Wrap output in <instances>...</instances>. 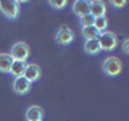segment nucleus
Segmentation results:
<instances>
[{
	"instance_id": "9b49d317",
	"label": "nucleus",
	"mask_w": 129,
	"mask_h": 121,
	"mask_svg": "<svg viewBox=\"0 0 129 121\" xmlns=\"http://www.w3.org/2000/svg\"><path fill=\"white\" fill-rule=\"evenodd\" d=\"M84 52H86L87 55H90V56H95V55H99L100 52H102V48H100V44H99V40L97 39H92V40H84Z\"/></svg>"
},
{
	"instance_id": "423d86ee",
	"label": "nucleus",
	"mask_w": 129,
	"mask_h": 121,
	"mask_svg": "<svg viewBox=\"0 0 129 121\" xmlns=\"http://www.w3.org/2000/svg\"><path fill=\"white\" fill-rule=\"evenodd\" d=\"M32 89V84L27 81L24 76H19V78L13 79V92L16 95H27Z\"/></svg>"
},
{
	"instance_id": "dca6fc26",
	"label": "nucleus",
	"mask_w": 129,
	"mask_h": 121,
	"mask_svg": "<svg viewBox=\"0 0 129 121\" xmlns=\"http://www.w3.org/2000/svg\"><path fill=\"white\" fill-rule=\"evenodd\" d=\"M48 5L53 8V10H63V8L68 5V2H66V0H61V2H58V0H52V2H48Z\"/></svg>"
},
{
	"instance_id": "6e6552de",
	"label": "nucleus",
	"mask_w": 129,
	"mask_h": 121,
	"mask_svg": "<svg viewBox=\"0 0 129 121\" xmlns=\"http://www.w3.org/2000/svg\"><path fill=\"white\" fill-rule=\"evenodd\" d=\"M89 15H90L92 18H102V16H107V3L102 2V0H94V2H90Z\"/></svg>"
},
{
	"instance_id": "0eeeda50",
	"label": "nucleus",
	"mask_w": 129,
	"mask_h": 121,
	"mask_svg": "<svg viewBox=\"0 0 129 121\" xmlns=\"http://www.w3.org/2000/svg\"><path fill=\"white\" fill-rule=\"evenodd\" d=\"M23 76L29 81L31 84H34V82H37L40 79V76H42V68H40L37 63H27Z\"/></svg>"
},
{
	"instance_id": "2eb2a0df",
	"label": "nucleus",
	"mask_w": 129,
	"mask_h": 121,
	"mask_svg": "<svg viewBox=\"0 0 129 121\" xmlns=\"http://www.w3.org/2000/svg\"><path fill=\"white\" fill-rule=\"evenodd\" d=\"M92 26L95 27L99 32H105L108 27V18L107 16H102V18H94V24Z\"/></svg>"
},
{
	"instance_id": "f03ea898",
	"label": "nucleus",
	"mask_w": 129,
	"mask_h": 121,
	"mask_svg": "<svg viewBox=\"0 0 129 121\" xmlns=\"http://www.w3.org/2000/svg\"><path fill=\"white\" fill-rule=\"evenodd\" d=\"M0 13L7 19H16L21 13L19 2H16V0H0Z\"/></svg>"
},
{
	"instance_id": "1a4fd4ad",
	"label": "nucleus",
	"mask_w": 129,
	"mask_h": 121,
	"mask_svg": "<svg viewBox=\"0 0 129 121\" xmlns=\"http://www.w3.org/2000/svg\"><path fill=\"white\" fill-rule=\"evenodd\" d=\"M89 10H90V2H87V0H76V2H73V13L78 18H82V16L89 15Z\"/></svg>"
},
{
	"instance_id": "9d476101",
	"label": "nucleus",
	"mask_w": 129,
	"mask_h": 121,
	"mask_svg": "<svg viewBox=\"0 0 129 121\" xmlns=\"http://www.w3.org/2000/svg\"><path fill=\"white\" fill-rule=\"evenodd\" d=\"M44 108L39 105H31L26 110V121H42L44 119Z\"/></svg>"
},
{
	"instance_id": "20e7f679",
	"label": "nucleus",
	"mask_w": 129,
	"mask_h": 121,
	"mask_svg": "<svg viewBox=\"0 0 129 121\" xmlns=\"http://www.w3.org/2000/svg\"><path fill=\"white\" fill-rule=\"evenodd\" d=\"M74 37H76V34L70 26H60L55 32V42L61 47L71 45L74 42Z\"/></svg>"
},
{
	"instance_id": "6ab92c4d",
	"label": "nucleus",
	"mask_w": 129,
	"mask_h": 121,
	"mask_svg": "<svg viewBox=\"0 0 129 121\" xmlns=\"http://www.w3.org/2000/svg\"><path fill=\"white\" fill-rule=\"evenodd\" d=\"M111 5L115 8H123V7H126V2H116V0H113Z\"/></svg>"
},
{
	"instance_id": "f257e3e1",
	"label": "nucleus",
	"mask_w": 129,
	"mask_h": 121,
	"mask_svg": "<svg viewBox=\"0 0 129 121\" xmlns=\"http://www.w3.org/2000/svg\"><path fill=\"white\" fill-rule=\"evenodd\" d=\"M123 68H124V65L118 56H108L102 63V71L108 78H118L121 73H123Z\"/></svg>"
},
{
	"instance_id": "a211bd4d",
	"label": "nucleus",
	"mask_w": 129,
	"mask_h": 121,
	"mask_svg": "<svg viewBox=\"0 0 129 121\" xmlns=\"http://www.w3.org/2000/svg\"><path fill=\"white\" fill-rule=\"evenodd\" d=\"M121 48H123V52H124V53H129V40L127 39H124L123 40V45H121Z\"/></svg>"
},
{
	"instance_id": "4468645a",
	"label": "nucleus",
	"mask_w": 129,
	"mask_h": 121,
	"mask_svg": "<svg viewBox=\"0 0 129 121\" xmlns=\"http://www.w3.org/2000/svg\"><path fill=\"white\" fill-rule=\"evenodd\" d=\"M81 36L84 37V40H92V39H99L100 32L94 26H87V27H81Z\"/></svg>"
},
{
	"instance_id": "f8f14e48",
	"label": "nucleus",
	"mask_w": 129,
	"mask_h": 121,
	"mask_svg": "<svg viewBox=\"0 0 129 121\" xmlns=\"http://www.w3.org/2000/svg\"><path fill=\"white\" fill-rule=\"evenodd\" d=\"M26 62H18V60H13L11 63V68H10V74L13 78H19V76L24 74V70H26Z\"/></svg>"
},
{
	"instance_id": "ddd939ff",
	"label": "nucleus",
	"mask_w": 129,
	"mask_h": 121,
	"mask_svg": "<svg viewBox=\"0 0 129 121\" xmlns=\"http://www.w3.org/2000/svg\"><path fill=\"white\" fill-rule=\"evenodd\" d=\"M11 63H13V58L10 56V53H0V73L3 74L10 73Z\"/></svg>"
},
{
	"instance_id": "39448f33",
	"label": "nucleus",
	"mask_w": 129,
	"mask_h": 121,
	"mask_svg": "<svg viewBox=\"0 0 129 121\" xmlns=\"http://www.w3.org/2000/svg\"><path fill=\"white\" fill-rule=\"evenodd\" d=\"M99 44H100V48L102 52H111L115 50L116 45H118V36L111 31H105V32H100L99 36Z\"/></svg>"
},
{
	"instance_id": "7ed1b4c3",
	"label": "nucleus",
	"mask_w": 129,
	"mask_h": 121,
	"mask_svg": "<svg viewBox=\"0 0 129 121\" xmlns=\"http://www.w3.org/2000/svg\"><path fill=\"white\" fill-rule=\"evenodd\" d=\"M10 56L13 60H18V62H26L31 56V47L29 44H26L24 40H18V42L13 44L10 52Z\"/></svg>"
},
{
	"instance_id": "f3484780",
	"label": "nucleus",
	"mask_w": 129,
	"mask_h": 121,
	"mask_svg": "<svg viewBox=\"0 0 129 121\" xmlns=\"http://www.w3.org/2000/svg\"><path fill=\"white\" fill-rule=\"evenodd\" d=\"M79 23H81V27H87V26H92L94 24V18L90 15H86L82 18H79Z\"/></svg>"
}]
</instances>
